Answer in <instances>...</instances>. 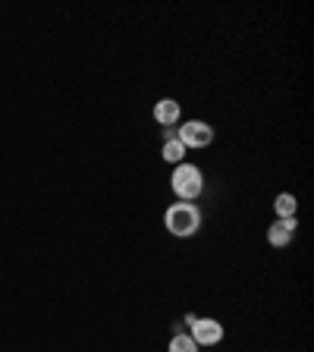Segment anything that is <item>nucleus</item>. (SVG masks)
I'll return each instance as SVG.
<instances>
[{
    "label": "nucleus",
    "instance_id": "0eeeda50",
    "mask_svg": "<svg viewBox=\"0 0 314 352\" xmlns=\"http://www.w3.org/2000/svg\"><path fill=\"white\" fill-rule=\"evenodd\" d=\"M161 157L167 164H183V157H186V148H183V142L179 139H167L164 142V151H161Z\"/></svg>",
    "mask_w": 314,
    "mask_h": 352
},
{
    "label": "nucleus",
    "instance_id": "423d86ee",
    "mask_svg": "<svg viewBox=\"0 0 314 352\" xmlns=\"http://www.w3.org/2000/svg\"><path fill=\"white\" fill-rule=\"evenodd\" d=\"M154 120L161 126H176V120H179V101H173V98H161V101L154 104Z\"/></svg>",
    "mask_w": 314,
    "mask_h": 352
},
{
    "label": "nucleus",
    "instance_id": "39448f33",
    "mask_svg": "<svg viewBox=\"0 0 314 352\" xmlns=\"http://www.w3.org/2000/svg\"><path fill=\"white\" fill-rule=\"evenodd\" d=\"M295 217H280L271 223V230H267V242H271L273 249H283V245H289V239L295 236Z\"/></svg>",
    "mask_w": 314,
    "mask_h": 352
},
{
    "label": "nucleus",
    "instance_id": "20e7f679",
    "mask_svg": "<svg viewBox=\"0 0 314 352\" xmlns=\"http://www.w3.org/2000/svg\"><path fill=\"white\" fill-rule=\"evenodd\" d=\"M179 142H183L186 151H189V148H208L214 142V129L205 120H192V123L179 126Z\"/></svg>",
    "mask_w": 314,
    "mask_h": 352
},
{
    "label": "nucleus",
    "instance_id": "1a4fd4ad",
    "mask_svg": "<svg viewBox=\"0 0 314 352\" xmlns=\"http://www.w3.org/2000/svg\"><path fill=\"white\" fill-rule=\"evenodd\" d=\"M167 352H198V343L189 337V333H176V337L170 340Z\"/></svg>",
    "mask_w": 314,
    "mask_h": 352
},
{
    "label": "nucleus",
    "instance_id": "7ed1b4c3",
    "mask_svg": "<svg viewBox=\"0 0 314 352\" xmlns=\"http://www.w3.org/2000/svg\"><path fill=\"white\" fill-rule=\"evenodd\" d=\"M189 327H192L189 337L198 346H217L223 340V324L214 321V318H189Z\"/></svg>",
    "mask_w": 314,
    "mask_h": 352
},
{
    "label": "nucleus",
    "instance_id": "6e6552de",
    "mask_svg": "<svg viewBox=\"0 0 314 352\" xmlns=\"http://www.w3.org/2000/svg\"><path fill=\"white\" fill-rule=\"evenodd\" d=\"M273 208H277V217H295V211H299V201H295V195L283 192V195H277Z\"/></svg>",
    "mask_w": 314,
    "mask_h": 352
},
{
    "label": "nucleus",
    "instance_id": "f03ea898",
    "mask_svg": "<svg viewBox=\"0 0 314 352\" xmlns=\"http://www.w3.org/2000/svg\"><path fill=\"white\" fill-rule=\"evenodd\" d=\"M170 186H173V195L179 201H195L205 189V176L195 164H176L173 176H170Z\"/></svg>",
    "mask_w": 314,
    "mask_h": 352
},
{
    "label": "nucleus",
    "instance_id": "f257e3e1",
    "mask_svg": "<svg viewBox=\"0 0 314 352\" xmlns=\"http://www.w3.org/2000/svg\"><path fill=\"white\" fill-rule=\"evenodd\" d=\"M164 227H167L173 236L186 239V236L198 233V227H201V214H198V208L192 205V201H176V205H170L167 214H164Z\"/></svg>",
    "mask_w": 314,
    "mask_h": 352
}]
</instances>
